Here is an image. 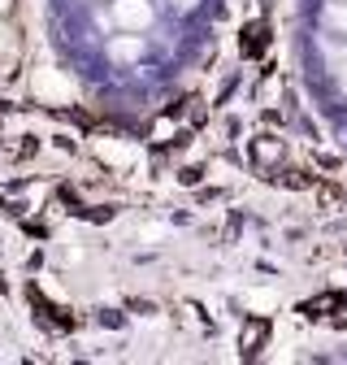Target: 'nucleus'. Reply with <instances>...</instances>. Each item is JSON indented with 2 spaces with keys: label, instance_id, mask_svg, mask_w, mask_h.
<instances>
[{
  "label": "nucleus",
  "instance_id": "nucleus-1",
  "mask_svg": "<svg viewBox=\"0 0 347 365\" xmlns=\"http://www.w3.org/2000/svg\"><path fill=\"white\" fill-rule=\"evenodd\" d=\"M299 313L309 317V322H326L330 313H347V296H338V292H321V296H313V300H304Z\"/></svg>",
  "mask_w": 347,
  "mask_h": 365
},
{
  "label": "nucleus",
  "instance_id": "nucleus-2",
  "mask_svg": "<svg viewBox=\"0 0 347 365\" xmlns=\"http://www.w3.org/2000/svg\"><path fill=\"white\" fill-rule=\"evenodd\" d=\"M265 48H269V26L265 22H247L243 35H239V53L247 61H256V57H265Z\"/></svg>",
  "mask_w": 347,
  "mask_h": 365
},
{
  "label": "nucleus",
  "instance_id": "nucleus-3",
  "mask_svg": "<svg viewBox=\"0 0 347 365\" xmlns=\"http://www.w3.org/2000/svg\"><path fill=\"white\" fill-rule=\"evenodd\" d=\"M265 339H269V317H247V327H243V335H239L243 356H256Z\"/></svg>",
  "mask_w": 347,
  "mask_h": 365
},
{
  "label": "nucleus",
  "instance_id": "nucleus-4",
  "mask_svg": "<svg viewBox=\"0 0 347 365\" xmlns=\"http://www.w3.org/2000/svg\"><path fill=\"white\" fill-rule=\"evenodd\" d=\"M274 148H282V144H269V140H256V144H252V157H256V165H265V161L274 157Z\"/></svg>",
  "mask_w": 347,
  "mask_h": 365
}]
</instances>
